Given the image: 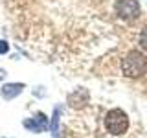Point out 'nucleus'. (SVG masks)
<instances>
[{
    "label": "nucleus",
    "mask_w": 147,
    "mask_h": 138,
    "mask_svg": "<svg viewBox=\"0 0 147 138\" xmlns=\"http://www.w3.org/2000/svg\"><path fill=\"white\" fill-rule=\"evenodd\" d=\"M114 13L118 18L125 22H134L142 15V7L138 0H116L114 2Z\"/></svg>",
    "instance_id": "3"
},
{
    "label": "nucleus",
    "mask_w": 147,
    "mask_h": 138,
    "mask_svg": "<svg viewBox=\"0 0 147 138\" xmlns=\"http://www.w3.org/2000/svg\"><path fill=\"white\" fill-rule=\"evenodd\" d=\"M103 125H105L109 135L121 136L129 131V114L119 107L110 109L103 118Z\"/></svg>",
    "instance_id": "2"
},
{
    "label": "nucleus",
    "mask_w": 147,
    "mask_h": 138,
    "mask_svg": "<svg viewBox=\"0 0 147 138\" xmlns=\"http://www.w3.org/2000/svg\"><path fill=\"white\" fill-rule=\"evenodd\" d=\"M64 107L61 103L53 107V112H52V118H50V133H52L53 138H59L61 135V129H59V123H61V114H63Z\"/></svg>",
    "instance_id": "7"
},
{
    "label": "nucleus",
    "mask_w": 147,
    "mask_h": 138,
    "mask_svg": "<svg viewBox=\"0 0 147 138\" xmlns=\"http://www.w3.org/2000/svg\"><path fill=\"white\" fill-rule=\"evenodd\" d=\"M26 85L24 83H18V81H13V83H4L2 87H0V98L6 99V101H11L18 98V96L24 92Z\"/></svg>",
    "instance_id": "6"
},
{
    "label": "nucleus",
    "mask_w": 147,
    "mask_h": 138,
    "mask_svg": "<svg viewBox=\"0 0 147 138\" xmlns=\"http://www.w3.org/2000/svg\"><path fill=\"white\" fill-rule=\"evenodd\" d=\"M9 50H11L9 43H7V41H4V39H0V55H6V53H9Z\"/></svg>",
    "instance_id": "10"
},
{
    "label": "nucleus",
    "mask_w": 147,
    "mask_h": 138,
    "mask_svg": "<svg viewBox=\"0 0 147 138\" xmlns=\"http://www.w3.org/2000/svg\"><path fill=\"white\" fill-rule=\"evenodd\" d=\"M31 94H33L35 98H46V89H44L42 85H37V87H33Z\"/></svg>",
    "instance_id": "9"
},
{
    "label": "nucleus",
    "mask_w": 147,
    "mask_h": 138,
    "mask_svg": "<svg viewBox=\"0 0 147 138\" xmlns=\"http://www.w3.org/2000/svg\"><path fill=\"white\" fill-rule=\"evenodd\" d=\"M121 74L129 79H140L147 74V55L142 50H129L121 59Z\"/></svg>",
    "instance_id": "1"
},
{
    "label": "nucleus",
    "mask_w": 147,
    "mask_h": 138,
    "mask_svg": "<svg viewBox=\"0 0 147 138\" xmlns=\"http://www.w3.org/2000/svg\"><path fill=\"white\" fill-rule=\"evenodd\" d=\"M90 101V92L86 89H83V87H77V89H74L72 92H68L66 96V105L72 109H83L86 107Z\"/></svg>",
    "instance_id": "5"
},
{
    "label": "nucleus",
    "mask_w": 147,
    "mask_h": 138,
    "mask_svg": "<svg viewBox=\"0 0 147 138\" xmlns=\"http://www.w3.org/2000/svg\"><path fill=\"white\" fill-rule=\"evenodd\" d=\"M138 44L142 46V50L147 52V24L144 26V30L140 31V35H138Z\"/></svg>",
    "instance_id": "8"
},
{
    "label": "nucleus",
    "mask_w": 147,
    "mask_h": 138,
    "mask_svg": "<svg viewBox=\"0 0 147 138\" xmlns=\"http://www.w3.org/2000/svg\"><path fill=\"white\" fill-rule=\"evenodd\" d=\"M22 127L28 129L30 133H33V135H40V133L50 131V120L42 110H39V112H35L31 118L22 120Z\"/></svg>",
    "instance_id": "4"
},
{
    "label": "nucleus",
    "mask_w": 147,
    "mask_h": 138,
    "mask_svg": "<svg viewBox=\"0 0 147 138\" xmlns=\"http://www.w3.org/2000/svg\"><path fill=\"white\" fill-rule=\"evenodd\" d=\"M6 76H7V70H6V68H0V81L6 79Z\"/></svg>",
    "instance_id": "11"
}]
</instances>
